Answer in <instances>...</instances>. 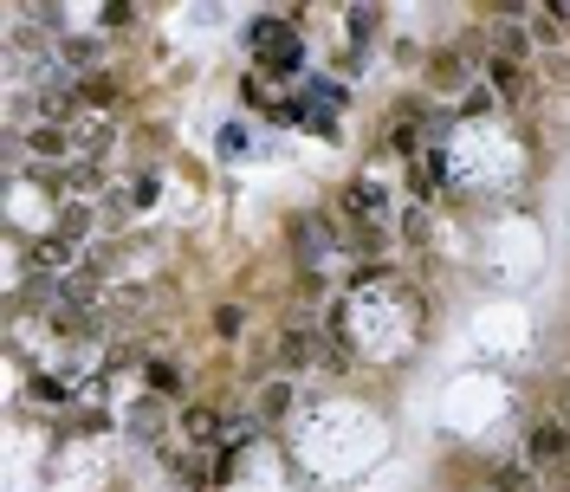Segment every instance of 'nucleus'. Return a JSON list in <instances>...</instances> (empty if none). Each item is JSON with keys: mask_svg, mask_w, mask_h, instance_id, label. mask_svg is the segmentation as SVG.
I'll list each match as a JSON object with an SVG mask.
<instances>
[{"mask_svg": "<svg viewBox=\"0 0 570 492\" xmlns=\"http://www.w3.org/2000/svg\"><path fill=\"white\" fill-rule=\"evenodd\" d=\"M383 214H389V188L376 182V175H357V182L344 188V240H357L363 253H376V246H383Z\"/></svg>", "mask_w": 570, "mask_h": 492, "instance_id": "nucleus-1", "label": "nucleus"}, {"mask_svg": "<svg viewBox=\"0 0 570 492\" xmlns=\"http://www.w3.org/2000/svg\"><path fill=\"white\" fill-rule=\"evenodd\" d=\"M525 460L532 467H564L570 460V421L564 415H545L532 434H525Z\"/></svg>", "mask_w": 570, "mask_h": 492, "instance_id": "nucleus-2", "label": "nucleus"}, {"mask_svg": "<svg viewBox=\"0 0 570 492\" xmlns=\"http://www.w3.org/2000/svg\"><path fill=\"white\" fill-rule=\"evenodd\" d=\"M305 363H318V331H311V324H292V331L279 337V369L292 376V369H305Z\"/></svg>", "mask_w": 570, "mask_h": 492, "instance_id": "nucleus-5", "label": "nucleus"}, {"mask_svg": "<svg viewBox=\"0 0 570 492\" xmlns=\"http://www.w3.org/2000/svg\"><path fill=\"white\" fill-rule=\"evenodd\" d=\"M59 59L72 65V72H85V78H91V65L104 59V46H98V39H65V46H59Z\"/></svg>", "mask_w": 570, "mask_h": 492, "instance_id": "nucleus-9", "label": "nucleus"}, {"mask_svg": "<svg viewBox=\"0 0 570 492\" xmlns=\"http://www.w3.org/2000/svg\"><path fill=\"white\" fill-rule=\"evenodd\" d=\"M182 428H188V441H221L227 434V421H221V408H182Z\"/></svg>", "mask_w": 570, "mask_h": 492, "instance_id": "nucleus-7", "label": "nucleus"}, {"mask_svg": "<svg viewBox=\"0 0 570 492\" xmlns=\"http://www.w3.org/2000/svg\"><path fill=\"white\" fill-rule=\"evenodd\" d=\"M376 20H383V13H376V7H350V13H344V33H350V39H357V46H363V39L376 33Z\"/></svg>", "mask_w": 570, "mask_h": 492, "instance_id": "nucleus-12", "label": "nucleus"}, {"mask_svg": "<svg viewBox=\"0 0 570 492\" xmlns=\"http://www.w3.org/2000/svg\"><path fill=\"white\" fill-rule=\"evenodd\" d=\"M117 143V117H72V156L78 162H104Z\"/></svg>", "mask_w": 570, "mask_h": 492, "instance_id": "nucleus-3", "label": "nucleus"}, {"mask_svg": "<svg viewBox=\"0 0 570 492\" xmlns=\"http://www.w3.org/2000/svg\"><path fill=\"white\" fill-rule=\"evenodd\" d=\"M467 72H473V52H460V46H447V52H434V59H428L434 85H467Z\"/></svg>", "mask_w": 570, "mask_h": 492, "instance_id": "nucleus-6", "label": "nucleus"}, {"mask_svg": "<svg viewBox=\"0 0 570 492\" xmlns=\"http://www.w3.org/2000/svg\"><path fill=\"white\" fill-rule=\"evenodd\" d=\"M486 78H493V98L499 104H525V98H532V72L512 65V59H486Z\"/></svg>", "mask_w": 570, "mask_h": 492, "instance_id": "nucleus-4", "label": "nucleus"}, {"mask_svg": "<svg viewBox=\"0 0 570 492\" xmlns=\"http://www.w3.org/2000/svg\"><path fill=\"white\" fill-rule=\"evenodd\" d=\"M292 415V382H266L260 389V421L273 428V421H285Z\"/></svg>", "mask_w": 570, "mask_h": 492, "instance_id": "nucleus-8", "label": "nucleus"}, {"mask_svg": "<svg viewBox=\"0 0 570 492\" xmlns=\"http://www.w3.org/2000/svg\"><path fill=\"white\" fill-rule=\"evenodd\" d=\"M130 428H137L143 441H156V434H162V402H137V408H130Z\"/></svg>", "mask_w": 570, "mask_h": 492, "instance_id": "nucleus-11", "label": "nucleus"}, {"mask_svg": "<svg viewBox=\"0 0 570 492\" xmlns=\"http://www.w3.org/2000/svg\"><path fill=\"white\" fill-rule=\"evenodd\" d=\"M143 382H149V389H156V395H175V389H182L169 363H143Z\"/></svg>", "mask_w": 570, "mask_h": 492, "instance_id": "nucleus-13", "label": "nucleus"}, {"mask_svg": "<svg viewBox=\"0 0 570 492\" xmlns=\"http://www.w3.org/2000/svg\"><path fill=\"white\" fill-rule=\"evenodd\" d=\"M493 492H532V467H525V460H506V467L493 473Z\"/></svg>", "mask_w": 570, "mask_h": 492, "instance_id": "nucleus-10", "label": "nucleus"}, {"mask_svg": "<svg viewBox=\"0 0 570 492\" xmlns=\"http://www.w3.org/2000/svg\"><path fill=\"white\" fill-rule=\"evenodd\" d=\"M240 324H247V311H240V305H221V311H214V331H221V337H240Z\"/></svg>", "mask_w": 570, "mask_h": 492, "instance_id": "nucleus-14", "label": "nucleus"}, {"mask_svg": "<svg viewBox=\"0 0 570 492\" xmlns=\"http://www.w3.org/2000/svg\"><path fill=\"white\" fill-rule=\"evenodd\" d=\"M33 402H65V382H52V376H33Z\"/></svg>", "mask_w": 570, "mask_h": 492, "instance_id": "nucleus-15", "label": "nucleus"}, {"mask_svg": "<svg viewBox=\"0 0 570 492\" xmlns=\"http://www.w3.org/2000/svg\"><path fill=\"white\" fill-rule=\"evenodd\" d=\"M564 421H570V415H564Z\"/></svg>", "mask_w": 570, "mask_h": 492, "instance_id": "nucleus-16", "label": "nucleus"}]
</instances>
